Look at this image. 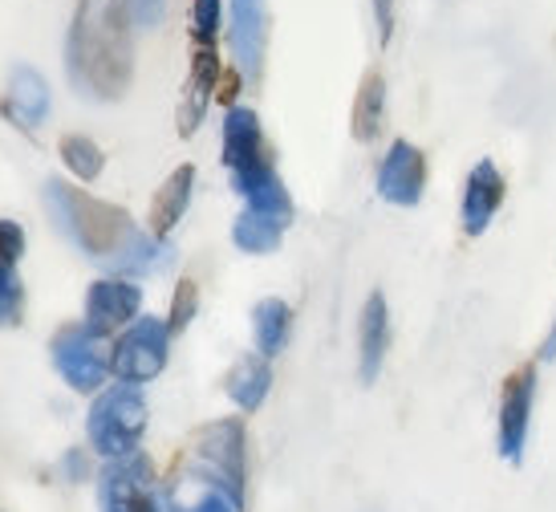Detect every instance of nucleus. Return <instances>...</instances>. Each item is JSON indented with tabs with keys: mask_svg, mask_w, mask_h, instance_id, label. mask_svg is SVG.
I'll return each instance as SVG.
<instances>
[{
	"mask_svg": "<svg viewBox=\"0 0 556 512\" xmlns=\"http://www.w3.org/2000/svg\"><path fill=\"white\" fill-rule=\"evenodd\" d=\"M65 65L78 93L114 102L130 90L135 78V46H130V13L123 0H78V13L65 41Z\"/></svg>",
	"mask_w": 556,
	"mask_h": 512,
	"instance_id": "nucleus-1",
	"label": "nucleus"
},
{
	"mask_svg": "<svg viewBox=\"0 0 556 512\" xmlns=\"http://www.w3.org/2000/svg\"><path fill=\"white\" fill-rule=\"evenodd\" d=\"M46 208L53 224L62 228L86 257H98L102 264H110L118 252L139 236L135 220L126 216L123 208H114L106 200H93L78 187L62 184V179H49L46 184Z\"/></svg>",
	"mask_w": 556,
	"mask_h": 512,
	"instance_id": "nucleus-2",
	"label": "nucleus"
},
{
	"mask_svg": "<svg viewBox=\"0 0 556 512\" xmlns=\"http://www.w3.org/2000/svg\"><path fill=\"white\" fill-rule=\"evenodd\" d=\"M86 432H90V448L102 460H123L135 455L147 432V399L135 383H114V387L98 390L90 415H86Z\"/></svg>",
	"mask_w": 556,
	"mask_h": 512,
	"instance_id": "nucleus-3",
	"label": "nucleus"
},
{
	"mask_svg": "<svg viewBox=\"0 0 556 512\" xmlns=\"http://www.w3.org/2000/svg\"><path fill=\"white\" fill-rule=\"evenodd\" d=\"M224 167H228L232 187L244 200L256 196L264 184L277 179V167H273V155L264 147V130L256 110L228 107V114H224Z\"/></svg>",
	"mask_w": 556,
	"mask_h": 512,
	"instance_id": "nucleus-4",
	"label": "nucleus"
},
{
	"mask_svg": "<svg viewBox=\"0 0 556 512\" xmlns=\"http://www.w3.org/2000/svg\"><path fill=\"white\" fill-rule=\"evenodd\" d=\"M191 472H200L203 480L228 488L236 500H244L248 488V435L240 420H216L195 435V448L187 460Z\"/></svg>",
	"mask_w": 556,
	"mask_h": 512,
	"instance_id": "nucleus-5",
	"label": "nucleus"
},
{
	"mask_svg": "<svg viewBox=\"0 0 556 512\" xmlns=\"http://www.w3.org/2000/svg\"><path fill=\"white\" fill-rule=\"evenodd\" d=\"M98 509L102 512H159L167 509V497L155 484V464L135 451L123 460H106L98 476Z\"/></svg>",
	"mask_w": 556,
	"mask_h": 512,
	"instance_id": "nucleus-6",
	"label": "nucleus"
},
{
	"mask_svg": "<svg viewBox=\"0 0 556 512\" xmlns=\"http://www.w3.org/2000/svg\"><path fill=\"white\" fill-rule=\"evenodd\" d=\"M170 326L163 317H139L135 326H126V334L114 341V350H110V374L118 378V383H151L163 374L167 366V354H170Z\"/></svg>",
	"mask_w": 556,
	"mask_h": 512,
	"instance_id": "nucleus-7",
	"label": "nucleus"
},
{
	"mask_svg": "<svg viewBox=\"0 0 556 512\" xmlns=\"http://www.w3.org/2000/svg\"><path fill=\"white\" fill-rule=\"evenodd\" d=\"M532 403H536V366L525 362L504 378L500 387V420H495V451L520 464L525 460V444L532 432Z\"/></svg>",
	"mask_w": 556,
	"mask_h": 512,
	"instance_id": "nucleus-8",
	"label": "nucleus"
},
{
	"mask_svg": "<svg viewBox=\"0 0 556 512\" xmlns=\"http://www.w3.org/2000/svg\"><path fill=\"white\" fill-rule=\"evenodd\" d=\"M53 366H58V374H62L74 390H81V395L102 390V383L110 378L106 346H102V338L90 334L86 326L58 329V338H53Z\"/></svg>",
	"mask_w": 556,
	"mask_h": 512,
	"instance_id": "nucleus-9",
	"label": "nucleus"
},
{
	"mask_svg": "<svg viewBox=\"0 0 556 512\" xmlns=\"http://www.w3.org/2000/svg\"><path fill=\"white\" fill-rule=\"evenodd\" d=\"M142 310V289L135 280L126 277H106V280H93L86 289V329L106 338L114 329L135 326Z\"/></svg>",
	"mask_w": 556,
	"mask_h": 512,
	"instance_id": "nucleus-10",
	"label": "nucleus"
},
{
	"mask_svg": "<svg viewBox=\"0 0 556 512\" xmlns=\"http://www.w3.org/2000/svg\"><path fill=\"white\" fill-rule=\"evenodd\" d=\"M422 191H427V155L415 142L394 139L378 163V196L394 208H415Z\"/></svg>",
	"mask_w": 556,
	"mask_h": 512,
	"instance_id": "nucleus-11",
	"label": "nucleus"
},
{
	"mask_svg": "<svg viewBox=\"0 0 556 512\" xmlns=\"http://www.w3.org/2000/svg\"><path fill=\"white\" fill-rule=\"evenodd\" d=\"M504 196H508L504 171L495 167L492 159H479L476 167L467 171L464 200H459V228H464V236L488 233V224L495 220V212L504 208Z\"/></svg>",
	"mask_w": 556,
	"mask_h": 512,
	"instance_id": "nucleus-12",
	"label": "nucleus"
},
{
	"mask_svg": "<svg viewBox=\"0 0 556 512\" xmlns=\"http://www.w3.org/2000/svg\"><path fill=\"white\" fill-rule=\"evenodd\" d=\"M236 65L248 82L261 78L264 49H268V4L264 0H232V25H228Z\"/></svg>",
	"mask_w": 556,
	"mask_h": 512,
	"instance_id": "nucleus-13",
	"label": "nucleus"
},
{
	"mask_svg": "<svg viewBox=\"0 0 556 512\" xmlns=\"http://www.w3.org/2000/svg\"><path fill=\"white\" fill-rule=\"evenodd\" d=\"M219 74L224 70H219L216 46H195V53H191V74H187L184 98H179V135L184 139H191L200 130L207 102H212V93L219 86Z\"/></svg>",
	"mask_w": 556,
	"mask_h": 512,
	"instance_id": "nucleus-14",
	"label": "nucleus"
},
{
	"mask_svg": "<svg viewBox=\"0 0 556 512\" xmlns=\"http://www.w3.org/2000/svg\"><path fill=\"white\" fill-rule=\"evenodd\" d=\"M387 350H390V305L387 297L374 289L366 297V305H362V322H357V374H362L366 387L382 374Z\"/></svg>",
	"mask_w": 556,
	"mask_h": 512,
	"instance_id": "nucleus-15",
	"label": "nucleus"
},
{
	"mask_svg": "<svg viewBox=\"0 0 556 512\" xmlns=\"http://www.w3.org/2000/svg\"><path fill=\"white\" fill-rule=\"evenodd\" d=\"M167 512H244V500H236L228 488L184 467L167 488Z\"/></svg>",
	"mask_w": 556,
	"mask_h": 512,
	"instance_id": "nucleus-16",
	"label": "nucleus"
},
{
	"mask_svg": "<svg viewBox=\"0 0 556 512\" xmlns=\"http://www.w3.org/2000/svg\"><path fill=\"white\" fill-rule=\"evenodd\" d=\"M4 114H9L16 126H25V130H37V126L49 118V86L37 70H29V65H16L13 70L9 98H4Z\"/></svg>",
	"mask_w": 556,
	"mask_h": 512,
	"instance_id": "nucleus-17",
	"label": "nucleus"
},
{
	"mask_svg": "<svg viewBox=\"0 0 556 512\" xmlns=\"http://www.w3.org/2000/svg\"><path fill=\"white\" fill-rule=\"evenodd\" d=\"M191 191H195V167L184 163V167L170 171V179L155 191V200H151V236L159 240H167L175 233V224L187 216V203H191Z\"/></svg>",
	"mask_w": 556,
	"mask_h": 512,
	"instance_id": "nucleus-18",
	"label": "nucleus"
},
{
	"mask_svg": "<svg viewBox=\"0 0 556 512\" xmlns=\"http://www.w3.org/2000/svg\"><path fill=\"white\" fill-rule=\"evenodd\" d=\"M268 390H273V366L264 354H244L228 374V399L240 411H261Z\"/></svg>",
	"mask_w": 556,
	"mask_h": 512,
	"instance_id": "nucleus-19",
	"label": "nucleus"
},
{
	"mask_svg": "<svg viewBox=\"0 0 556 512\" xmlns=\"http://www.w3.org/2000/svg\"><path fill=\"white\" fill-rule=\"evenodd\" d=\"M382 123H387V82H382L378 70H370V74L362 78V86H357L350 130H354L357 142H374L382 135Z\"/></svg>",
	"mask_w": 556,
	"mask_h": 512,
	"instance_id": "nucleus-20",
	"label": "nucleus"
},
{
	"mask_svg": "<svg viewBox=\"0 0 556 512\" xmlns=\"http://www.w3.org/2000/svg\"><path fill=\"white\" fill-rule=\"evenodd\" d=\"M252 334H256V350L264 358H277L289 346V334H293V310H289V301L264 297L261 305L252 310Z\"/></svg>",
	"mask_w": 556,
	"mask_h": 512,
	"instance_id": "nucleus-21",
	"label": "nucleus"
},
{
	"mask_svg": "<svg viewBox=\"0 0 556 512\" xmlns=\"http://www.w3.org/2000/svg\"><path fill=\"white\" fill-rule=\"evenodd\" d=\"M289 228V220L268 216V212H252L244 208L232 224V240L240 252H252V257H264V252H277L280 249V236Z\"/></svg>",
	"mask_w": 556,
	"mask_h": 512,
	"instance_id": "nucleus-22",
	"label": "nucleus"
},
{
	"mask_svg": "<svg viewBox=\"0 0 556 512\" xmlns=\"http://www.w3.org/2000/svg\"><path fill=\"white\" fill-rule=\"evenodd\" d=\"M175 261V249H170L167 240H159V236H135L130 245H126L106 269L114 273H123V277H139V273H159V269H167Z\"/></svg>",
	"mask_w": 556,
	"mask_h": 512,
	"instance_id": "nucleus-23",
	"label": "nucleus"
},
{
	"mask_svg": "<svg viewBox=\"0 0 556 512\" xmlns=\"http://www.w3.org/2000/svg\"><path fill=\"white\" fill-rule=\"evenodd\" d=\"M58 151H62V163L78 175L81 184H93V179L102 175V167H106L102 147L93 139H86V135H65V139L58 142Z\"/></svg>",
	"mask_w": 556,
	"mask_h": 512,
	"instance_id": "nucleus-24",
	"label": "nucleus"
},
{
	"mask_svg": "<svg viewBox=\"0 0 556 512\" xmlns=\"http://www.w3.org/2000/svg\"><path fill=\"white\" fill-rule=\"evenodd\" d=\"M21 310H25V285L16 277V264L0 261V329L16 326Z\"/></svg>",
	"mask_w": 556,
	"mask_h": 512,
	"instance_id": "nucleus-25",
	"label": "nucleus"
},
{
	"mask_svg": "<svg viewBox=\"0 0 556 512\" xmlns=\"http://www.w3.org/2000/svg\"><path fill=\"white\" fill-rule=\"evenodd\" d=\"M219 0H191V37H195V46H216L219 37Z\"/></svg>",
	"mask_w": 556,
	"mask_h": 512,
	"instance_id": "nucleus-26",
	"label": "nucleus"
},
{
	"mask_svg": "<svg viewBox=\"0 0 556 512\" xmlns=\"http://www.w3.org/2000/svg\"><path fill=\"white\" fill-rule=\"evenodd\" d=\"M195 310H200V285H195L191 277H184L179 285H175V301H170V317H167L170 334H179V329L191 326Z\"/></svg>",
	"mask_w": 556,
	"mask_h": 512,
	"instance_id": "nucleus-27",
	"label": "nucleus"
},
{
	"mask_svg": "<svg viewBox=\"0 0 556 512\" xmlns=\"http://www.w3.org/2000/svg\"><path fill=\"white\" fill-rule=\"evenodd\" d=\"M25 257V228L13 220H0V261L16 264Z\"/></svg>",
	"mask_w": 556,
	"mask_h": 512,
	"instance_id": "nucleus-28",
	"label": "nucleus"
},
{
	"mask_svg": "<svg viewBox=\"0 0 556 512\" xmlns=\"http://www.w3.org/2000/svg\"><path fill=\"white\" fill-rule=\"evenodd\" d=\"M123 4H126V13H130V21L142 25V29L159 25V21H163V9H167V0H123Z\"/></svg>",
	"mask_w": 556,
	"mask_h": 512,
	"instance_id": "nucleus-29",
	"label": "nucleus"
},
{
	"mask_svg": "<svg viewBox=\"0 0 556 512\" xmlns=\"http://www.w3.org/2000/svg\"><path fill=\"white\" fill-rule=\"evenodd\" d=\"M374 25H378V41L390 46V37H394V0H374Z\"/></svg>",
	"mask_w": 556,
	"mask_h": 512,
	"instance_id": "nucleus-30",
	"label": "nucleus"
},
{
	"mask_svg": "<svg viewBox=\"0 0 556 512\" xmlns=\"http://www.w3.org/2000/svg\"><path fill=\"white\" fill-rule=\"evenodd\" d=\"M544 358H556V322L548 329V338H544Z\"/></svg>",
	"mask_w": 556,
	"mask_h": 512,
	"instance_id": "nucleus-31",
	"label": "nucleus"
}]
</instances>
